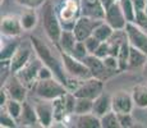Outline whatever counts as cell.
Listing matches in <instances>:
<instances>
[{"label":"cell","mask_w":147,"mask_h":128,"mask_svg":"<svg viewBox=\"0 0 147 128\" xmlns=\"http://www.w3.org/2000/svg\"><path fill=\"white\" fill-rule=\"evenodd\" d=\"M142 69H143V76L147 78V60H146V63H145V65H143Z\"/></svg>","instance_id":"42"},{"label":"cell","mask_w":147,"mask_h":128,"mask_svg":"<svg viewBox=\"0 0 147 128\" xmlns=\"http://www.w3.org/2000/svg\"><path fill=\"white\" fill-rule=\"evenodd\" d=\"M31 54H32L31 47L19 45V47L17 49V51L14 53V55L12 56V59H10V62H9L12 74H16L19 69H22V68L31 60Z\"/></svg>","instance_id":"16"},{"label":"cell","mask_w":147,"mask_h":128,"mask_svg":"<svg viewBox=\"0 0 147 128\" xmlns=\"http://www.w3.org/2000/svg\"><path fill=\"white\" fill-rule=\"evenodd\" d=\"M19 5L24 8H40L46 3V0H16Z\"/></svg>","instance_id":"37"},{"label":"cell","mask_w":147,"mask_h":128,"mask_svg":"<svg viewBox=\"0 0 147 128\" xmlns=\"http://www.w3.org/2000/svg\"><path fill=\"white\" fill-rule=\"evenodd\" d=\"M31 44H32V47L35 50L37 58L41 59V62L44 63V65L49 67L50 69L53 70L54 76L67 86L68 83V74L64 69V64L63 60H61L60 53H59V58H56L55 54H54L53 49L40 37L37 36H31Z\"/></svg>","instance_id":"1"},{"label":"cell","mask_w":147,"mask_h":128,"mask_svg":"<svg viewBox=\"0 0 147 128\" xmlns=\"http://www.w3.org/2000/svg\"><path fill=\"white\" fill-rule=\"evenodd\" d=\"M18 123L27 124V126H33V124L38 123L37 113H36L35 106L30 105L27 101H23V110H22V115L18 119Z\"/></svg>","instance_id":"22"},{"label":"cell","mask_w":147,"mask_h":128,"mask_svg":"<svg viewBox=\"0 0 147 128\" xmlns=\"http://www.w3.org/2000/svg\"><path fill=\"white\" fill-rule=\"evenodd\" d=\"M74 126L78 128H100L101 122L97 115L94 113H88V114H74Z\"/></svg>","instance_id":"19"},{"label":"cell","mask_w":147,"mask_h":128,"mask_svg":"<svg viewBox=\"0 0 147 128\" xmlns=\"http://www.w3.org/2000/svg\"><path fill=\"white\" fill-rule=\"evenodd\" d=\"M0 30H1V35L5 37H17L22 33V31H24L21 23V18L17 16L3 17Z\"/></svg>","instance_id":"12"},{"label":"cell","mask_w":147,"mask_h":128,"mask_svg":"<svg viewBox=\"0 0 147 128\" xmlns=\"http://www.w3.org/2000/svg\"><path fill=\"white\" fill-rule=\"evenodd\" d=\"M143 10H145V13H146V16H147V1H146V7H145V9H143Z\"/></svg>","instance_id":"43"},{"label":"cell","mask_w":147,"mask_h":128,"mask_svg":"<svg viewBox=\"0 0 147 128\" xmlns=\"http://www.w3.org/2000/svg\"><path fill=\"white\" fill-rule=\"evenodd\" d=\"M119 4L124 12L127 21L128 22H134L136 21V8L133 5L132 0H119Z\"/></svg>","instance_id":"30"},{"label":"cell","mask_w":147,"mask_h":128,"mask_svg":"<svg viewBox=\"0 0 147 128\" xmlns=\"http://www.w3.org/2000/svg\"><path fill=\"white\" fill-rule=\"evenodd\" d=\"M132 1H133V5L136 8V12H138V10H143V9H145L147 0H132Z\"/></svg>","instance_id":"40"},{"label":"cell","mask_w":147,"mask_h":128,"mask_svg":"<svg viewBox=\"0 0 147 128\" xmlns=\"http://www.w3.org/2000/svg\"><path fill=\"white\" fill-rule=\"evenodd\" d=\"M102 92H104V81L100 78H96V77L82 79L80 86L73 91L76 98H87L91 99V100H95Z\"/></svg>","instance_id":"6"},{"label":"cell","mask_w":147,"mask_h":128,"mask_svg":"<svg viewBox=\"0 0 147 128\" xmlns=\"http://www.w3.org/2000/svg\"><path fill=\"white\" fill-rule=\"evenodd\" d=\"M119 119L120 128H129L133 127V116L132 113H117Z\"/></svg>","instance_id":"34"},{"label":"cell","mask_w":147,"mask_h":128,"mask_svg":"<svg viewBox=\"0 0 147 128\" xmlns=\"http://www.w3.org/2000/svg\"><path fill=\"white\" fill-rule=\"evenodd\" d=\"M58 13L61 23V28L73 31L76 22L81 17V4H78L76 0H65V1L61 3Z\"/></svg>","instance_id":"5"},{"label":"cell","mask_w":147,"mask_h":128,"mask_svg":"<svg viewBox=\"0 0 147 128\" xmlns=\"http://www.w3.org/2000/svg\"><path fill=\"white\" fill-rule=\"evenodd\" d=\"M94 54H95L96 56H98V58H101V59H104L105 56L109 55V41L101 42L100 46L96 49V51H95Z\"/></svg>","instance_id":"38"},{"label":"cell","mask_w":147,"mask_h":128,"mask_svg":"<svg viewBox=\"0 0 147 128\" xmlns=\"http://www.w3.org/2000/svg\"><path fill=\"white\" fill-rule=\"evenodd\" d=\"M92 108H94V100L87 98H76L74 114H88L92 113Z\"/></svg>","instance_id":"27"},{"label":"cell","mask_w":147,"mask_h":128,"mask_svg":"<svg viewBox=\"0 0 147 128\" xmlns=\"http://www.w3.org/2000/svg\"><path fill=\"white\" fill-rule=\"evenodd\" d=\"M84 44H86V47H87V50H88V53L90 54H94L96 51V49L100 46L101 41H100V40H97L94 35H92V36H90L88 39L84 40Z\"/></svg>","instance_id":"36"},{"label":"cell","mask_w":147,"mask_h":128,"mask_svg":"<svg viewBox=\"0 0 147 128\" xmlns=\"http://www.w3.org/2000/svg\"><path fill=\"white\" fill-rule=\"evenodd\" d=\"M5 110L9 113L13 118H16L18 121L22 115V110H23V102L21 101H17V100H13V99H9L8 102L5 104Z\"/></svg>","instance_id":"29"},{"label":"cell","mask_w":147,"mask_h":128,"mask_svg":"<svg viewBox=\"0 0 147 128\" xmlns=\"http://www.w3.org/2000/svg\"><path fill=\"white\" fill-rule=\"evenodd\" d=\"M77 41L78 40H77V37H76V35H74L73 31L63 30V32H61V35H60V39H59L58 45H59V47H60V50L72 54V51H73V49H74Z\"/></svg>","instance_id":"20"},{"label":"cell","mask_w":147,"mask_h":128,"mask_svg":"<svg viewBox=\"0 0 147 128\" xmlns=\"http://www.w3.org/2000/svg\"><path fill=\"white\" fill-rule=\"evenodd\" d=\"M129 54H131V44L128 39H124L121 42L120 51L118 54V60H119V69L120 72L128 69V62H129Z\"/></svg>","instance_id":"25"},{"label":"cell","mask_w":147,"mask_h":128,"mask_svg":"<svg viewBox=\"0 0 147 128\" xmlns=\"http://www.w3.org/2000/svg\"><path fill=\"white\" fill-rule=\"evenodd\" d=\"M60 56L64 64V69H65L68 77L70 78H77V79H87L91 78L92 73L90 68L87 67L81 59H77L73 56L72 54L65 53V51L60 50Z\"/></svg>","instance_id":"4"},{"label":"cell","mask_w":147,"mask_h":128,"mask_svg":"<svg viewBox=\"0 0 147 128\" xmlns=\"http://www.w3.org/2000/svg\"><path fill=\"white\" fill-rule=\"evenodd\" d=\"M53 77H55L53 70L46 65H42L40 72H38V79H47V78H53Z\"/></svg>","instance_id":"39"},{"label":"cell","mask_w":147,"mask_h":128,"mask_svg":"<svg viewBox=\"0 0 147 128\" xmlns=\"http://www.w3.org/2000/svg\"><path fill=\"white\" fill-rule=\"evenodd\" d=\"M104 21L106 23H109L115 31H121L125 28L128 21H127L125 16H124V12L119 4V0L117 3H114L105 12V19Z\"/></svg>","instance_id":"10"},{"label":"cell","mask_w":147,"mask_h":128,"mask_svg":"<svg viewBox=\"0 0 147 128\" xmlns=\"http://www.w3.org/2000/svg\"><path fill=\"white\" fill-rule=\"evenodd\" d=\"M111 110V96L107 93L102 92L94 100V108H92V113L97 115L98 118L106 114L107 112Z\"/></svg>","instance_id":"18"},{"label":"cell","mask_w":147,"mask_h":128,"mask_svg":"<svg viewBox=\"0 0 147 128\" xmlns=\"http://www.w3.org/2000/svg\"><path fill=\"white\" fill-rule=\"evenodd\" d=\"M42 65H44V63L41 62L40 58L35 59V60H30L22 69H19L18 72L16 73V76L18 77L19 81H21L28 90L33 89L35 83L38 79V72H40Z\"/></svg>","instance_id":"7"},{"label":"cell","mask_w":147,"mask_h":128,"mask_svg":"<svg viewBox=\"0 0 147 128\" xmlns=\"http://www.w3.org/2000/svg\"><path fill=\"white\" fill-rule=\"evenodd\" d=\"M134 106L140 109H147V85H137L132 89Z\"/></svg>","instance_id":"21"},{"label":"cell","mask_w":147,"mask_h":128,"mask_svg":"<svg viewBox=\"0 0 147 128\" xmlns=\"http://www.w3.org/2000/svg\"><path fill=\"white\" fill-rule=\"evenodd\" d=\"M45 101L35 104V109H36V113H37L40 126L50 127L54 122V109H53V104H47Z\"/></svg>","instance_id":"17"},{"label":"cell","mask_w":147,"mask_h":128,"mask_svg":"<svg viewBox=\"0 0 147 128\" xmlns=\"http://www.w3.org/2000/svg\"><path fill=\"white\" fill-rule=\"evenodd\" d=\"M4 87L7 90L8 95H9V99H13V100L17 101H26L27 98V87L19 81V78L16 74H12L7 81L4 82Z\"/></svg>","instance_id":"11"},{"label":"cell","mask_w":147,"mask_h":128,"mask_svg":"<svg viewBox=\"0 0 147 128\" xmlns=\"http://www.w3.org/2000/svg\"><path fill=\"white\" fill-rule=\"evenodd\" d=\"M18 47H19V42H17V41H10L9 44L1 46V51H0V60H10Z\"/></svg>","instance_id":"31"},{"label":"cell","mask_w":147,"mask_h":128,"mask_svg":"<svg viewBox=\"0 0 147 128\" xmlns=\"http://www.w3.org/2000/svg\"><path fill=\"white\" fill-rule=\"evenodd\" d=\"M100 122H101V128H120L118 114L114 110H110L106 114L100 116Z\"/></svg>","instance_id":"28"},{"label":"cell","mask_w":147,"mask_h":128,"mask_svg":"<svg viewBox=\"0 0 147 128\" xmlns=\"http://www.w3.org/2000/svg\"><path fill=\"white\" fill-rule=\"evenodd\" d=\"M82 62L90 68V70H91V73H92V77L100 78V79H102V81L109 76V72H111V70L107 69L106 65L104 64L102 59L96 56L95 54H88L87 56H84V58L82 59Z\"/></svg>","instance_id":"13"},{"label":"cell","mask_w":147,"mask_h":128,"mask_svg":"<svg viewBox=\"0 0 147 128\" xmlns=\"http://www.w3.org/2000/svg\"><path fill=\"white\" fill-rule=\"evenodd\" d=\"M114 32H115L114 28H113L109 23H106L105 21H102L95 28L94 36L97 40H100L101 42H104V41H109V40L111 39V36L114 35Z\"/></svg>","instance_id":"26"},{"label":"cell","mask_w":147,"mask_h":128,"mask_svg":"<svg viewBox=\"0 0 147 128\" xmlns=\"http://www.w3.org/2000/svg\"><path fill=\"white\" fill-rule=\"evenodd\" d=\"M88 54L90 53H88V50H87L84 41H77L74 49H73V51H72V55L76 56L77 59H81L82 60V59H83L84 56H87Z\"/></svg>","instance_id":"33"},{"label":"cell","mask_w":147,"mask_h":128,"mask_svg":"<svg viewBox=\"0 0 147 128\" xmlns=\"http://www.w3.org/2000/svg\"><path fill=\"white\" fill-rule=\"evenodd\" d=\"M81 16L95 19H105V9L100 0H81Z\"/></svg>","instance_id":"15"},{"label":"cell","mask_w":147,"mask_h":128,"mask_svg":"<svg viewBox=\"0 0 147 128\" xmlns=\"http://www.w3.org/2000/svg\"><path fill=\"white\" fill-rule=\"evenodd\" d=\"M17 121L16 118H13L7 110H1V115H0V126L1 127H7V128H12V127H17Z\"/></svg>","instance_id":"32"},{"label":"cell","mask_w":147,"mask_h":128,"mask_svg":"<svg viewBox=\"0 0 147 128\" xmlns=\"http://www.w3.org/2000/svg\"><path fill=\"white\" fill-rule=\"evenodd\" d=\"M134 102L132 93L117 92L111 96V110L115 113H132Z\"/></svg>","instance_id":"14"},{"label":"cell","mask_w":147,"mask_h":128,"mask_svg":"<svg viewBox=\"0 0 147 128\" xmlns=\"http://www.w3.org/2000/svg\"><path fill=\"white\" fill-rule=\"evenodd\" d=\"M101 22H102L101 19H95V18H90V17H86V16H81L77 19V22H76L73 32H74L78 41H84L90 36L94 35L95 28Z\"/></svg>","instance_id":"9"},{"label":"cell","mask_w":147,"mask_h":128,"mask_svg":"<svg viewBox=\"0 0 147 128\" xmlns=\"http://www.w3.org/2000/svg\"><path fill=\"white\" fill-rule=\"evenodd\" d=\"M100 1H101V4H102V8L105 9V12H106V10L109 9L114 3H117L118 0H100Z\"/></svg>","instance_id":"41"},{"label":"cell","mask_w":147,"mask_h":128,"mask_svg":"<svg viewBox=\"0 0 147 128\" xmlns=\"http://www.w3.org/2000/svg\"><path fill=\"white\" fill-rule=\"evenodd\" d=\"M32 90L35 91V93L38 98L46 101H51L56 98L64 96L69 91L65 85L61 83L56 77L47 79H37Z\"/></svg>","instance_id":"2"},{"label":"cell","mask_w":147,"mask_h":128,"mask_svg":"<svg viewBox=\"0 0 147 128\" xmlns=\"http://www.w3.org/2000/svg\"><path fill=\"white\" fill-rule=\"evenodd\" d=\"M42 26H44L45 33L50 41L58 44L61 32H63V28H61L60 19H59L55 8L50 3H45L42 5Z\"/></svg>","instance_id":"3"},{"label":"cell","mask_w":147,"mask_h":128,"mask_svg":"<svg viewBox=\"0 0 147 128\" xmlns=\"http://www.w3.org/2000/svg\"><path fill=\"white\" fill-rule=\"evenodd\" d=\"M102 60H104V64L106 65V68H107L109 70H111V72H114V70H118V72H120L118 56L107 55V56H105V58L102 59Z\"/></svg>","instance_id":"35"},{"label":"cell","mask_w":147,"mask_h":128,"mask_svg":"<svg viewBox=\"0 0 147 128\" xmlns=\"http://www.w3.org/2000/svg\"><path fill=\"white\" fill-rule=\"evenodd\" d=\"M21 23L24 31H31L37 24V13L35 8H26L23 13L21 14Z\"/></svg>","instance_id":"24"},{"label":"cell","mask_w":147,"mask_h":128,"mask_svg":"<svg viewBox=\"0 0 147 128\" xmlns=\"http://www.w3.org/2000/svg\"><path fill=\"white\" fill-rule=\"evenodd\" d=\"M147 60V54L143 51L131 46V54H129V62H128V69H137V68H143Z\"/></svg>","instance_id":"23"},{"label":"cell","mask_w":147,"mask_h":128,"mask_svg":"<svg viewBox=\"0 0 147 128\" xmlns=\"http://www.w3.org/2000/svg\"><path fill=\"white\" fill-rule=\"evenodd\" d=\"M124 31L131 46L147 54V33L143 31V28L134 22H128Z\"/></svg>","instance_id":"8"}]
</instances>
